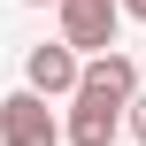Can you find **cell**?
<instances>
[{
	"label": "cell",
	"instance_id": "obj_7",
	"mask_svg": "<svg viewBox=\"0 0 146 146\" xmlns=\"http://www.w3.org/2000/svg\"><path fill=\"white\" fill-rule=\"evenodd\" d=\"M123 15H131V23H146V0H123Z\"/></svg>",
	"mask_w": 146,
	"mask_h": 146
},
{
	"label": "cell",
	"instance_id": "obj_4",
	"mask_svg": "<svg viewBox=\"0 0 146 146\" xmlns=\"http://www.w3.org/2000/svg\"><path fill=\"white\" fill-rule=\"evenodd\" d=\"M69 146H115L131 131V100H108V92H77L69 100Z\"/></svg>",
	"mask_w": 146,
	"mask_h": 146
},
{
	"label": "cell",
	"instance_id": "obj_6",
	"mask_svg": "<svg viewBox=\"0 0 146 146\" xmlns=\"http://www.w3.org/2000/svg\"><path fill=\"white\" fill-rule=\"evenodd\" d=\"M131 139L146 146V92H139V100H131Z\"/></svg>",
	"mask_w": 146,
	"mask_h": 146
},
{
	"label": "cell",
	"instance_id": "obj_3",
	"mask_svg": "<svg viewBox=\"0 0 146 146\" xmlns=\"http://www.w3.org/2000/svg\"><path fill=\"white\" fill-rule=\"evenodd\" d=\"M54 15H62V38L77 54H108L115 31H123V0H62Z\"/></svg>",
	"mask_w": 146,
	"mask_h": 146
},
{
	"label": "cell",
	"instance_id": "obj_2",
	"mask_svg": "<svg viewBox=\"0 0 146 146\" xmlns=\"http://www.w3.org/2000/svg\"><path fill=\"white\" fill-rule=\"evenodd\" d=\"M23 85H31V92H46V100H77V85H85V54H77L69 38L31 46V54H23Z\"/></svg>",
	"mask_w": 146,
	"mask_h": 146
},
{
	"label": "cell",
	"instance_id": "obj_8",
	"mask_svg": "<svg viewBox=\"0 0 146 146\" xmlns=\"http://www.w3.org/2000/svg\"><path fill=\"white\" fill-rule=\"evenodd\" d=\"M23 8H62V0H23Z\"/></svg>",
	"mask_w": 146,
	"mask_h": 146
},
{
	"label": "cell",
	"instance_id": "obj_5",
	"mask_svg": "<svg viewBox=\"0 0 146 146\" xmlns=\"http://www.w3.org/2000/svg\"><path fill=\"white\" fill-rule=\"evenodd\" d=\"M77 92H108V100H139V62L123 54V46H108V54H85V85Z\"/></svg>",
	"mask_w": 146,
	"mask_h": 146
},
{
	"label": "cell",
	"instance_id": "obj_1",
	"mask_svg": "<svg viewBox=\"0 0 146 146\" xmlns=\"http://www.w3.org/2000/svg\"><path fill=\"white\" fill-rule=\"evenodd\" d=\"M62 139H69V123L46 108V92L23 85V92L0 100V146H62Z\"/></svg>",
	"mask_w": 146,
	"mask_h": 146
}]
</instances>
